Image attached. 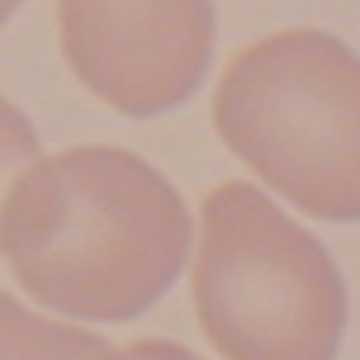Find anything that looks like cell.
Wrapping results in <instances>:
<instances>
[{
  "mask_svg": "<svg viewBox=\"0 0 360 360\" xmlns=\"http://www.w3.org/2000/svg\"><path fill=\"white\" fill-rule=\"evenodd\" d=\"M190 209L124 147L34 157L0 199V252L38 304L86 323H128L176 285Z\"/></svg>",
  "mask_w": 360,
  "mask_h": 360,
  "instance_id": "1",
  "label": "cell"
},
{
  "mask_svg": "<svg viewBox=\"0 0 360 360\" xmlns=\"http://www.w3.org/2000/svg\"><path fill=\"white\" fill-rule=\"evenodd\" d=\"M356 86L342 38L285 29L233 57L214 95V124L275 195L327 223H356Z\"/></svg>",
  "mask_w": 360,
  "mask_h": 360,
  "instance_id": "2",
  "label": "cell"
},
{
  "mask_svg": "<svg viewBox=\"0 0 360 360\" xmlns=\"http://www.w3.org/2000/svg\"><path fill=\"white\" fill-rule=\"evenodd\" d=\"M204 337L228 360H332L346 327V285L318 237L247 180L204 199L195 261Z\"/></svg>",
  "mask_w": 360,
  "mask_h": 360,
  "instance_id": "3",
  "label": "cell"
},
{
  "mask_svg": "<svg viewBox=\"0 0 360 360\" xmlns=\"http://www.w3.org/2000/svg\"><path fill=\"white\" fill-rule=\"evenodd\" d=\"M76 81L133 119L185 105L214 62L209 0H57Z\"/></svg>",
  "mask_w": 360,
  "mask_h": 360,
  "instance_id": "4",
  "label": "cell"
},
{
  "mask_svg": "<svg viewBox=\"0 0 360 360\" xmlns=\"http://www.w3.org/2000/svg\"><path fill=\"white\" fill-rule=\"evenodd\" d=\"M105 346V337L86 327L48 323L0 289V360H90Z\"/></svg>",
  "mask_w": 360,
  "mask_h": 360,
  "instance_id": "5",
  "label": "cell"
},
{
  "mask_svg": "<svg viewBox=\"0 0 360 360\" xmlns=\"http://www.w3.org/2000/svg\"><path fill=\"white\" fill-rule=\"evenodd\" d=\"M34 157H38L34 124L24 119L19 105H10V100L0 95V199H5V190H10V180L34 162Z\"/></svg>",
  "mask_w": 360,
  "mask_h": 360,
  "instance_id": "6",
  "label": "cell"
},
{
  "mask_svg": "<svg viewBox=\"0 0 360 360\" xmlns=\"http://www.w3.org/2000/svg\"><path fill=\"white\" fill-rule=\"evenodd\" d=\"M90 360H199L195 351H185L180 342H133V346H105V351H95Z\"/></svg>",
  "mask_w": 360,
  "mask_h": 360,
  "instance_id": "7",
  "label": "cell"
},
{
  "mask_svg": "<svg viewBox=\"0 0 360 360\" xmlns=\"http://www.w3.org/2000/svg\"><path fill=\"white\" fill-rule=\"evenodd\" d=\"M19 5H24V0H0V24H5V19H10V15H15V10H19Z\"/></svg>",
  "mask_w": 360,
  "mask_h": 360,
  "instance_id": "8",
  "label": "cell"
}]
</instances>
